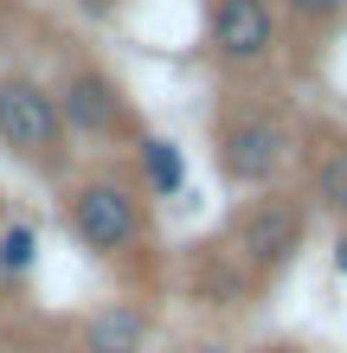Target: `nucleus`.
Masks as SVG:
<instances>
[{
  "label": "nucleus",
  "instance_id": "nucleus-11",
  "mask_svg": "<svg viewBox=\"0 0 347 353\" xmlns=\"http://www.w3.org/2000/svg\"><path fill=\"white\" fill-rule=\"evenodd\" d=\"M290 7H296L302 19H335V13L347 7V0H290Z\"/></svg>",
  "mask_w": 347,
  "mask_h": 353
},
{
  "label": "nucleus",
  "instance_id": "nucleus-10",
  "mask_svg": "<svg viewBox=\"0 0 347 353\" xmlns=\"http://www.w3.org/2000/svg\"><path fill=\"white\" fill-rule=\"evenodd\" d=\"M0 270L7 276H26L32 270V232L26 225H0Z\"/></svg>",
  "mask_w": 347,
  "mask_h": 353
},
{
  "label": "nucleus",
  "instance_id": "nucleus-12",
  "mask_svg": "<svg viewBox=\"0 0 347 353\" xmlns=\"http://www.w3.org/2000/svg\"><path fill=\"white\" fill-rule=\"evenodd\" d=\"M257 353H302V347H283V341H264Z\"/></svg>",
  "mask_w": 347,
  "mask_h": 353
},
{
  "label": "nucleus",
  "instance_id": "nucleus-13",
  "mask_svg": "<svg viewBox=\"0 0 347 353\" xmlns=\"http://www.w3.org/2000/svg\"><path fill=\"white\" fill-rule=\"evenodd\" d=\"M193 353H226V347H193Z\"/></svg>",
  "mask_w": 347,
  "mask_h": 353
},
{
  "label": "nucleus",
  "instance_id": "nucleus-5",
  "mask_svg": "<svg viewBox=\"0 0 347 353\" xmlns=\"http://www.w3.org/2000/svg\"><path fill=\"white\" fill-rule=\"evenodd\" d=\"M270 46H277L270 0H219L212 7V52L226 65H264Z\"/></svg>",
  "mask_w": 347,
  "mask_h": 353
},
{
  "label": "nucleus",
  "instance_id": "nucleus-2",
  "mask_svg": "<svg viewBox=\"0 0 347 353\" xmlns=\"http://www.w3.org/2000/svg\"><path fill=\"white\" fill-rule=\"evenodd\" d=\"M71 232L84 238V251L97 257H122V251H135L141 232H148V219H141V199H135V186H122V180H84L71 193Z\"/></svg>",
  "mask_w": 347,
  "mask_h": 353
},
{
  "label": "nucleus",
  "instance_id": "nucleus-3",
  "mask_svg": "<svg viewBox=\"0 0 347 353\" xmlns=\"http://www.w3.org/2000/svg\"><path fill=\"white\" fill-rule=\"evenodd\" d=\"M283 154H290V129H283V116L270 110H244V116H226L219 122V168H226V180L238 186H264Z\"/></svg>",
  "mask_w": 347,
  "mask_h": 353
},
{
  "label": "nucleus",
  "instance_id": "nucleus-9",
  "mask_svg": "<svg viewBox=\"0 0 347 353\" xmlns=\"http://www.w3.org/2000/svg\"><path fill=\"white\" fill-rule=\"evenodd\" d=\"M141 174H148L155 193H180V180H187L180 148H174V141H161V135H148V141H141Z\"/></svg>",
  "mask_w": 347,
  "mask_h": 353
},
{
  "label": "nucleus",
  "instance_id": "nucleus-7",
  "mask_svg": "<svg viewBox=\"0 0 347 353\" xmlns=\"http://www.w3.org/2000/svg\"><path fill=\"white\" fill-rule=\"evenodd\" d=\"M141 341H148V315L129 302L90 315V327H84V353H141Z\"/></svg>",
  "mask_w": 347,
  "mask_h": 353
},
{
  "label": "nucleus",
  "instance_id": "nucleus-6",
  "mask_svg": "<svg viewBox=\"0 0 347 353\" xmlns=\"http://www.w3.org/2000/svg\"><path fill=\"white\" fill-rule=\"evenodd\" d=\"M58 97H65V103H58V122H71V129H84V135H116L122 122H129L122 90L110 84L103 71H71Z\"/></svg>",
  "mask_w": 347,
  "mask_h": 353
},
{
  "label": "nucleus",
  "instance_id": "nucleus-1",
  "mask_svg": "<svg viewBox=\"0 0 347 353\" xmlns=\"http://www.w3.org/2000/svg\"><path fill=\"white\" fill-rule=\"evenodd\" d=\"M302 232H309L302 205L290 193H264V199L244 205L238 225H232V257L244 263V276H270V270H283L302 251Z\"/></svg>",
  "mask_w": 347,
  "mask_h": 353
},
{
  "label": "nucleus",
  "instance_id": "nucleus-4",
  "mask_svg": "<svg viewBox=\"0 0 347 353\" xmlns=\"http://www.w3.org/2000/svg\"><path fill=\"white\" fill-rule=\"evenodd\" d=\"M58 97L52 90H39L26 84V77H7L0 84V141H7L13 154H26V161H46L58 148Z\"/></svg>",
  "mask_w": 347,
  "mask_h": 353
},
{
  "label": "nucleus",
  "instance_id": "nucleus-8",
  "mask_svg": "<svg viewBox=\"0 0 347 353\" xmlns=\"http://www.w3.org/2000/svg\"><path fill=\"white\" fill-rule=\"evenodd\" d=\"M315 199L328 205L335 219H347V141H335V148L315 161Z\"/></svg>",
  "mask_w": 347,
  "mask_h": 353
}]
</instances>
